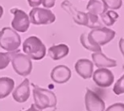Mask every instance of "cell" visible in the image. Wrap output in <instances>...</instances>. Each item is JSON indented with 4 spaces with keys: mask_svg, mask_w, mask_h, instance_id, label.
Returning a JSON list of instances; mask_svg holds the SVG:
<instances>
[{
    "mask_svg": "<svg viewBox=\"0 0 124 111\" xmlns=\"http://www.w3.org/2000/svg\"><path fill=\"white\" fill-rule=\"evenodd\" d=\"M23 51L32 60L40 61L46 56V48L40 38L32 35L23 42Z\"/></svg>",
    "mask_w": 124,
    "mask_h": 111,
    "instance_id": "1",
    "label": "cell"
},
{
    "mask_svg": "<svg viewBox=\"0 0 124 111\" xmlns=\"http://www.w3.org/2000/svg\"><path fill=\"white\" fill-rule=\"evenodd\" d=\"M33 98L35 106L42 111L47 108H54L57 105V97L52 91L34 86Z\"/></svg>",
    "mask_w": 124,
    "mask_h": 111,
    "instance_id": "2",
    "label": "cell"
},
{
    "mask_svg": "<svg viewBox=\"0 0 124 111\" xmlns=\"http://www.w3.org/2000/svg\"><path fill=\"white\" fill-rule=\"evenodd\" d=\"M21 45V38L15 30L4 27L0 30V47L8 52L17 51Z\"/></svg>",
    "mask_w": 124,
    "mask_h": 111,
    "instance_id": "3",
    "label": "cell"
},
{
    "mask_svg": "<svg viewBox=\"0 0 124 111\" xmlns=\"http://www.w3.org/2000/svg\"><path fill=\"white\" fill-rule=\"evenodd\" d=\"M11 63L15 72L22 77L30 75L32 71L31 59L23 53H20L18 51L12 52Z\"/></svg>",
    "mask_w": 124,
    "mask_h": 111,
    "instance_id": "4",
    "label": "cell"
},
{
    "mask_svg": "<svg viewBox=\"0 0 124 111\" xmlns=\"http://www.w3.org/2000/svg\"><path fill=\"white\" fill-rule=\"evenodd\" d=\"M31 23L36 25H50L55 22L56 16L50 9L41 8H34L29 14Z\"/></svg>",
    "mask_w": 124,
    "mask_h": 111,
    "instance_id": "5",
    "label": "cell"
},
{
    "mask_svg": "<svg viewBox=\"0 0 124 111\" xmlns=\"http://www.w3.org/2000/svg\"><path fill=\"white\" fill-rule=\"evenodd\" d=\"M10 12L14 14V19L11 22V25L14 30L21 33L26 32L31 24L29 15L25 11L18 8H11Z\"/></svg>",
    "mask_w": 124,
    "mask_h": 111,
    "instance_id": "6",
    "label": "cell"
},
{
    "mask_svg": "<svg viewBox=\"0 0 124 111\" xmlns=\"http://www.w3.org/2000/svg\"><path fill=\"white\" fill-rule=\"evenodd\" d=\"M89 35L93 39V41L95 43H97L100 46H101L111 42L115 38L116 32L106 27H101L93 29L89 33Z\"/></svg>",
    "mask_w": 124,
    "mask_h": 111,
    "instance_id": "7",
    "label": "cell"
},
{
    "mask_svg": "<svg viewBox=\"0 0 124 111\" xmlns=\"http://www.w3.org/2000/svg\"><path fill=\"white\" fill-rule=\"evenodd\" d=\"M86 111H105L106 104L103 99L92 90L87 88L85 96Z\"/></svg>",
    "mask_w": 124,
    "mask_h": 111,
    "instance_id": "8",
    "label": "cell"
},
{
    "mask_svg": "<svg viewBox=\"0 0 124 111\" xmlns=\"http://www.w3.org/2000/svg\"><path fill=\"white\" fill-rule=\"evenodd\" d=\"M92 77L95 84L101 88H108L114 83L112 72L106 68H98L93 72Z\"/></svg>",
    "mask_w": 124,
    "mask_h": 111,
    "instance_id": "9",
    "label": "cell"
},
{
    "mask_svg": "<svg viewBox=\"0 0 124 111\" xmlns=\"http://www.w3.org/2000/svg\"><path fill=\"white\" fill-rule=\"evenodd\" d=\"M61 6L64 10H66L68 13L70 14L75 23L79 25L87 26V23H88V14H87V13L78 11L74 5L68 0H64L62 4H61Z\"/></svg>",
    "mask_w": 124,
    "mask_h": 111,
    "instance_id": "10",
    "label": "cell"
},
{
    "mask_svg": "<svg viewBox=\"0 0 124 111\" xmlns=\"http://www.w3.org/2000/svg\"><path fill=\"white\" fill-rule=\"evenodd\" d=\"M72 72L69 67L65 65H58L51 72V78L54 83L62 84L67 83L71 78Z\"/></svg>",
    "mask_w": 124,
    "mask_h": 111,
    "instance_id": "11",
    "label": "cell"
},
{
    "mask_svg": "<svg viewBox=\"0 0 124 111\" xmlns=\"http://www.w3.org/2000/svg\"><path fill=\"white\" fill-rule=\"evenodd\" d=\"M75 71L84 79L92 77L94 72V64L89 59H79L75 63Z\"/></svg>",
    "mask_w": 124,
    "mask_h": 111,
    "instance_id": "12",
    "label": "cell"
},
{
    "mask_svg": "<svg viewBox=\"0 0 124 111\" xmlns=\"http://www.w3.org/2000/svg\"><path fill=\"white\" fill-rule=\"evenodd\" d=\"M30 95V81L27 78H25L12 93L13 98L17 103H25L29 99Z\"/></svg>",
    "mask_w": 124,
    "mask_h": 111,
    "instance_id": "13",
    "label": "cell"
},
{
    "mask_svg": "<svg viewBox=\"0 0 124 111\" xmlns=\"http://www.w3.org/2000/svg\"><path fill=\"white\" fill-rule=\"evenodd\" d=\"M93 64H95L98 68H106V67H116V61L114 59L108 58L102 52H95L91 55Z\"/></svg>",
    "mask_w": 124,
    "mask_h": 111,
    "instance_id": "14",
    "label": "cell"
},
{
    "mask_svg": "<svg viewBox=\"0 0 124 111\" xmlns=\"http://www.w3.org/2000/svg\"><path fill=\"white\" fill-rule=\"evenodd\" d=\"M69 53V47L65 44L52 46L48 49V56L54 61H58L67 56Z\"/></svg>",
    "mask_w": 124,
    "mask_h": 111,
    "instance_id": "15",
    "label": "cell"
},
{
    "mask_svg": "<svg viewBox=\"0 0 124 111\" xmlns=\"http://www.w3.org/2000/svg\"><path fill=\"white\" fill-rule=\"evenodd\" d=\"M86 8L88 13L95 15H101L108 9L104 0H90Z\"/></svg>",
    "mask_w": 124,
    "mask_h": 111,
    "instance_id": "16",
    "label": "cell"
},
{
    "mask_svg": "<svg viewBox=\"0 0 124 111\" xmlns=\"http://www.w3.org/2000/svg\"><path fill=\"white\" fill-rule=\"evenodd\" d=\"M15 88V81L8 77H0V99L8 97Z\"/></svg>",
    "mask_w": 124,
    "mask_h": 111,
    "instance_id": "17",
    "label": "cell"
},
{
    "mask_svg": "<svg viewBox=\"0 0 124 111\" xmlns=\"http://www.w3.org/2000/svg\"><path fill=\"white\" fill-rule=\"evenodd\" d=\"M80 42H81L82 46L87 49L88 51H93L95 52H101V47L99 46L97 43H95L93 41L91 37L87 33H83L80 35Z\"/></svg>",
    "mask_w": 124,
    "mask_h": 111,
    "instance_id": "18",
    "label": "cell"
},
{
    "mask_svg": "<svg viewBox=\"0 0 124 111\" xmlns=\"http://www.w3.org/2000/svg\"><path fill=\"white\" fill-rule=\"evenodd\" d=\"M101 18L102 22L106 26H111L114 25L116 20L119 18V14L114 10H107L106 13L101 15Z\"/></svg>",
    "mask_w": 124,
    "mask_h": 111,
    "instance_id": "19",
    "label": "cell"
},
{
    "mask_svg": "<svg viewBox=\"0 0 124 111\" xmlns=\"http://www.w3.org/2000/svg\"><path fill=\"white\" fill-rule=\"evenodd\" d=\"M88 14V23H87V27L90 29H96V28H101L103 27L102 25L100 23L98 15L92 14L87 13Z\"/></svg>",
    "mask_w": 124,
    "mask_h": 111,
    "instance_id": "20",
    "label": "cell"
},
{
    "mask_svg": "<svg viewBox=\"0 0 124 111\" xmlns=\"http://www.w3.org/2000/svg\"><path fill=\"white\" fill-rule=\"evenodd\" d=\"M12 52H0V70H3L11 62Z\"/></svg>",
    "mask_w": 124,
    "mask_h": 111,
    "instance_id": "21",
    "label": "cell"
},
{
    "mask_svg": "<svg viewBox=\"0 0 124 111\" xmlns=\"http://www.w3.org/2000/svg\"><path fill=\"white\" fill-rule=\"evenodd\" d=\"M113 92L116 95H121L124 93V74L115 83L113 87Z\"/></svg>",
    "mask_w": 124,
    "mask_h": 111,
    "instance_id": "22",
    "label": "cell"
},
{
    "mask_svg": "<svg viewBox=\"0 0 124 111\" xmlns=\"http://www.w3.org/2000/svg\"><path fill=\"white\" fill-rule=\"evenodd\" d=\"M107 8L111 10L119 9L123 5V0H104Z\"/></svg>",
    "mask_w": 124,
    "mask_h": 111,
    "instance_id": "23",
    "label": "cell"
},
{
    "mask_svg": "<svg viewBox=\"0 0 124 111\" xmlns=\"http://www.w3.org/2000/svg\"><path fill=\"white\" fill-rule=\"evenodd\" d=\"M106 111H124V104L123 103H116L110 105Z\"/></svg>",
    "mask_w": 124,
    "mask_h": 111,
    "instance_id": "24",
    "label": "cell"
},
{
    "mask_svg": "<svg viewBox=\"0 0 124 111\" xmlns=\"http://www.w3.org/2000/svg\"><path fill=\"white\" fill-rule=\"evenodd\" d=\"M56 0H42V5L45 8H51L52 7H54L55 5Z\"/></svg>",
    "mask_w": 124,
    "mask_h": 111,
    "instance_id": "25",
    "label": "cell"
},
{
    "mask_svg": "<svg viewBox=\"0 0 124 111\" xmlns=\"http://www.w3.org/2000/svg\"><path fill=\"white\" fill-rule=\"evenodd\" d=\"M27 2L31 7H32V8H36V7H38L39 5L41 4L42 0H27Z\"/></svg>",
    "mask_w": 124,
    "mask_h": 111,
    "instance_id": "26",
    "label": "cell"
},
{
    "mask_svg": "<svg viewBox=\"0 0 124 111\" xmlns=\"http://www.w3.org/2000/svg\"><path fill=\"white\" fill-rule=\"evenodd\" d=\"M118 46H119V49H120V51H121L122 54H123V57H124V39L123 38L120 39L119 43H118Z\"/></svg>",
    "mask_w": 124,
    "mask_h": 111,
    "instance_id": "27",
    "label": "cell"
},
{
    "mask_svg": "<svg viewBox=\"0 0 124 111\" xmlns=\"http://www.w3.org/2000/svg\"><path fill=\"white\" fill-rule=\"evenodd\" d=\"M20 111H21V110H20ZM22 111H23V110H22ZM24 111H41V110H38V109L36 108V106H35L34 104H31V108L28 109L27 110H24Z\"/></svg>",
    "mask_w": 124,
    "mask_h": 111,
    "instance_id": "28",
    "label": "cell"
},
{
    "mask_svg": "<svg viewBox=\"0 0 124 111\" xmlns=\"http://www.w3.org/2000/svg\"><path fill=\"white\" fill-rule=\"evenodd\" d=\"M3 8L2 6H0V19L3 17Z\"/></svg>",
    "mask_w": 124,
    "mask_h": 111,
    "instance_id": "29",
    "label": "cell"
}]
</instances>
